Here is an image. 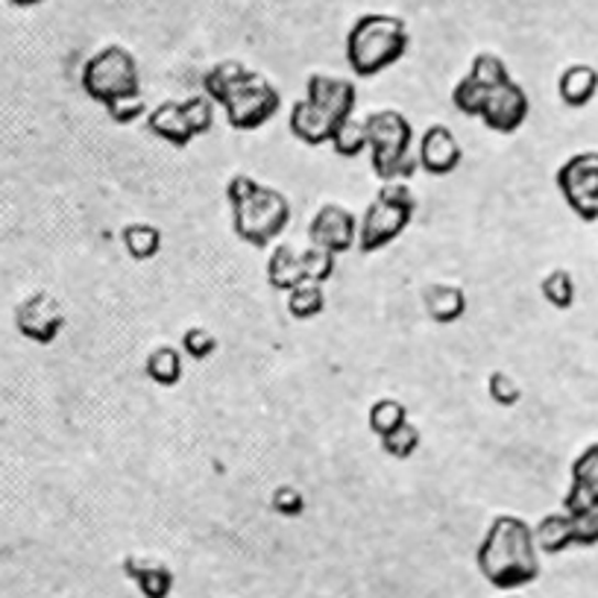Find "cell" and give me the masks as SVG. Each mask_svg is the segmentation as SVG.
Here are the masks:
<instances>
[{"instance_id":"cell-32","label":"cell","mask_w":598,"mask_h":598,"mask_svg":"<svg viewBox=\"0 0 598 598\" xmlns=\"http://www.w3.org/2000/svg\"><path fill=\"white\" fill-rule=\"evenodd\" d=\"M214 106L218 103L206 95H193L182 100V112L185 118H188V126H191L193 139H200V135L211 132V126H214Z\"/></svg>"},{"instance_id":"cell-11","label":"cell","mask_w":598,"mask_h":598,"mask_svg":"<svg viewBox=\"0 0 598 598\" xmlns=\"http://www.w3.org/2000/svg\"><path fill=\"white\" fill-rule=\"evenodd\" d=\"M528 114H531V100H528L525 88L519 86L517 79H510V82L492 88L487 95V103L481 109V123L490 132L513 135L517 130H522Z\"/></svg>"},{"instance_id":"cell-27","label":"cell","mask_w":598,"mask_h":598,"mask_svg":"<svg viewBox=\"0 0 598 598\" xmlns=\"http://www.w3.org/2000/svg\"><path fill=\"white\" fill-rule=\"evenodd\" d=\"M540 297L552 308H557V311H569L575 306V297H578L575 276L569 270H563V267L545 273L543 281H540Z\"/></svg>"},{"instance_id":"cell-15","label":"cell","mask_w":598,"mask_h":598,"mask_svg":"<svg viewBox=\"0 0 598 598\" xmlns=\"http://www.w3.org/2000/svg\"><path fill=\"white\" fill-rule=\"evenodd\" d=\"M341 126L337 118H332L329 112H323L320 106H314L311 100H297V103L290 106L288 114V130L290 135L308 147H320V144H332L334 130Z\"/></svg>"},{"instance_id":"cell-7","label":"cell","mask_w":598,"mask_h":598,"mask_svg":"<svg viewBox=\"0 0 598 598\" xmlns=\"http://www.w3.org/2000/svg\"><path fill=\"white\" fill-rule=\"evenodd\" d=\"M220 109L226 114V123L232 130L253 132L276 118V112L281 109V95L264 74L246 68L244 77L229 88Z\"/></svg>"},{"instance_id":"cell-14","label":"cell","mask_w":598,"mask_h":598,"mask_svg":"<svg viewBox=\"0 0 598 598\" xmlns=\"http://www.w3.org/2000/svg\"><path fill=\"white\" fill-rule=\"evenodd\" d=\"M306 100L320 106L323 112H329L337 121H346L355 114V103H358V91L350 79L332 77V74H311L306 79Z\"/></svg>"},{"instance_id":"cell-3","label":"cell","mask_w":598,"mask_h":598,"mask_svg":"<svg viewBox=\"0 0 598 598\" xmlns=\"http://www.w3.org/2000/svg\"><path fill=\"white\" fill-rule=\"evenodd\" d=\"M411 44V33L399 15L369 12L361 15L346 33V65L355 77H378L402 59Z\"/></svg>"},{"instance_id":"cell-21","label":"cell","mask_w":598,"mask_h":598,"mask_svg":"<svg viewBox=\"0 0 598 598\" xmlns=\"http://www.w3.org/2000/svg\"><path fill=\"white\" fill-rule=\"evenodd\" d=\"M534 540L540 554H563L566 549L575 545V534H572V517L566 510H552L540 517V522L534 525Z\"/></svg>"},{"instance_id":"cell-1","label":"cell","mask_w":598,"mask_h":598,"mask_svg":"<svg viewBox=\"0 0 598 598\" xmlns=\"http://www.w3.org/2000/svg\"><path fill=\"white\" fill-rule=\"evenodd\" d=\"M475 563L481 578L496 589H522L540 578V549H536L534 528L522 517L499 513L484 531Z\"/></svg>"},{"instance_id":"cell-29","label":"cell","mask_w":598,"mask_h":598,"mask_svg":"<svg viewBox=\"0 0 598 598\" xmlns=\"http://www.w3.org/2000/svg\"><path fill=\"white\" fill-rule=\"evenodd\" d=\"M367 422H369V431L381 440L385 434L399 429L402 422H408V408H405L399 399H394V396H381V399H376V402L369 405Z\"/></svg>"},{"instance_id":"cell-40","label":"cell","mask_w":598,"mask_h":598,"mask_svg":"<svg viewBox=\"0 0 598 598\" xmlns=\"http://www.w3.org/2000/svg\"><path fill=\"white\" fill-rule=\"evenodd\" d=\"M505 598H519V596H505Z\"/></svg>"},{"instance_id":"cell-35","label":"cell","mask_w":598,"mask_h":598,"mask_svg":"<svg viewBox=\"0 0 598 598\" xmlns=\"http://www.w3.org/2000/svg\"><path fill=\"white\" fill-rule=\"evenodd\" d=\"M182 352L193 361H206L218 352V337L206 329V325H188L182 332Z\"/></svg>"},{"instance_id":"cell-19","label":"cell","mask_w":598,"mask_h":598,"mask_svg":"<svg viewBox=\"0 0 598 598\" xmlns=\"http://www.w3.org/2000/svg\"><path fill=\"white\" fill-rule=\"evenodd\" d=\"M557 97L566 109H584L598 97V70L593 65H569L557 77Z\"/></svg>"},{"instance_id":"cell-22","label":"cell","mask_w":598,"mask_h":598,"mask_svg":"<svg viewBox=\"0 0 598 598\" xmlns=\"http://www.w3.org/2000/svg\"><path fill=\"white\" fill-rule=\"evenodd\" d=\"M144 373L153 385L176 387L182 381V352L170 343H158L144 358Z\"/></svg>"},{"instance_id":"cell-18","label":"cell","mask_w":598,"mask_h":598,"mask_svg":"<svg viewBox=\"0 0 598 598\" xmlns=\"http://www.w3.org/2000/svg\"><path fill=\"white\" fill-rule=\"evenodd\" d=\"M422 308H425V314H429L431 323L452 325L466 314V294L464 288H457V285L434 281V285H429V288L422 290Z\"/></svg>"},{"instance_id":"cell-38","label":"cell","mask_w":598,"mask_h":598,"mask_svg":"<svg viewBox=\"0 0 598 598\" xmlns=\"http://www.w3.org/2000/svg\"><path fill=\"white\" fill-rule=\"evenodd\" d=\"M147 103H144V97H126V100H114V103L106 106V114L112 118L114 123H121V126H126V123L139 121L141 114H147Z\"/></svg>"},{"instance_id":"cell-25","label":"cell","mask_w":598,"mask_h":598,"mask_svg":"<svg viewBox=\"0 0 598 598\" xmlns=\"http://www.w3.org/2000/svg\"><path fill=\"white\" fill-rule=\"evenodd\" d=\"M329 147L334 150V156L341 158H358L364 156L369 150V139H367V126H364V118H346L341 121V126L334 130V139Z\"/></svg>"},{"instance_id":"cell-30","label":"cell","mask_w":598,"mask_h":598,"mask_svg":"<svg viewBox=\"0 0 598 598\" xmlns=\"http://www.w3.org/2000/svg\"><path fill=\"white\" fill-rule=\"evenodd\" d=\"M420 440H422L420 429L408 420L402 422L399 429H394L390 434L381 438V449H385V455H390L394 461H408V457L420 449Z\"/></svg>"},{"instance_id":"cell-16","label":"cell","mask_w":598,"mask_h":598,"mask_svg":"<svg viewBox=\"0 0 598 598\" xmlns=\"http://www.w3.org/2000/svg\"><path fill=\"white\" fill-rule=\"evenodd\" d=\"M123 575L139 587L144 598H170V593H174V569L165 561H156V557L126 554L123 557Z\"/></svg>"},{"instance_id":"cell-8","label":"cell","mask_w":598,"mask_h":598,"mask_svg":"<svg viewBox=\"0 0 598 598\" xmlns=\"http://www.w3.org/2000/svg\"><path fill=\"white\" fill-rule=\"evenodd\" d=\"M554 185L563 202L584 223L598 220V150L572 153L554 174Z\"/></svg>"},{"instance_id":"cell-9","label":"cell","mask_w":598,"mask_h":598,"mask_svg":"<svg viewBox=\"0 0 598 598\" xmlns=\"http://www.w3.org/2000/svg\"><path fill=\"white\" fill-rule=\"evenodd\" d=\"M15 325L26 341L47 346L65 329V308L47 290H35V294H30V297L18 302Z\"/></svg>"},{"instance_id":"cell-20","label":"cell","mask_w":598,"mask_h":598,"mask_svg":"<svg viewBox=\"0 0 598 598\" xmlns=\"http://www.w3.org/2000/svg\"><path fill=\"white\" fill-rule=\"evenodd\" d=\"M306 281V270H302V255L288 244H276V250L267 258V285L273 290L288 294L297 285Z\"/></svg>"},{"instance_id":"cell-39","label":"cell","mask_w":598,"mask_h":598,"mask_svg":"<svg viewBox=\"0 0 598 598\" xmlns=\"http://www.w3.org/2000/svg\"><path fill=\"white\" fill-rule=\"evenodd\" d=\"M15 7H35V3H44V0H12Z\"/></svg>"},{"instance_id":"cell-28","label":"cell","mask_w":598,"mask_h":598,"mask_svg":"<svg viewBox=\"0 0 598 598\" xmlns=\"http://www.w3.org/2000/svg\"><path fill=\"white\" fill-rule=\"evenodd\" d=\"M466 77L475 79L478 86L487 88V91H492V88L505 86V82H510V70L508 65H505V59H501L499 53H475L473 62H469V70H466Z\"/></svg>"},{"instance_id":"cell-34","label":"cell","mask_w":598,"mask_h":598,"mask_svg":"<svg viewBox=\"0 0 598 598\" xmlns=\"http://www.w3.org/2000/svg\"><path fill=\"white\" fill-rule=\"evenodd\" d=\"M302 270H306V281H317V285H325V281L332 279L334 273V258L337 255L329 253V250H320V246H308L302 250Z\"/></svg>"},{"instance_id":"cell-12","label":"cell","mask_w":598,"mask_h":598,"mask_svg":"<svg viewBox=\"0 0 598 598\" xmlns=\"http://www.w3.org/2000/svg\"><path fill=\"white\" fill-rule=\"evenodd\" d=\"M417 158L420 167L429 176H449L455 174L464 162V147L446 123H431L417 141Z\"/></svg>"},{"instance_id":"cell-4","label":"cell","mask_w":598,"mask_h":598,"mask_svg":"<svg viewBox=\"0 0 598 598\" xmlns=\"http://www.w3.org/2000/svg\"><path fill=\"white\" fill-rule=\"evenodd\" d=\"M369 139V165L381 182H411L420 167L413 153V126L399 109H378L364 118Z\"/></svg>"},{"instance_id":"cell-5","label":"cell","mask_w":598,"mask_h":598,"mask_svg":"<svg viewBox=\"0 0 598 598\" xmlns=\"http://www.w3.org/2000/svg\"><path fill=\"white\" fill-rule=\"evenodd\" d=\"M417 214V197L408 182H381L376 200L369 202L358 220V250L361 253H378L402 237Z\"/></svg>"},{"instance_id":"cell-37","label":"cell","mask_w":598,"mask_h":598,"mask_svg":"<svg viewBox=\"0 0 598 598\" xmlns=\"http://www.w3.org/2000/svg\"><path fill=\"white\" fill-rule=\"evenodd\" d=\"M569 517H572L575 545H580V549H593V545H598V508L580 510V513H569Z\"/></svg>"},{"instance_id":"cell-33","label":"cell","mask_w":598,"mask_h":598,"mask_svg":"<svg viewBox=\"0 0 598 598\" xmlns=\"http://www.w3.org/2000/svg\"><path fill=\"white\" fill-rule=\"evenodd\" d=\"M487 396H490L492 402L499 405V408H513V405L522 399V387L510 373L505 369H492L490 376H487Z\"/></svg>"},{"instance_id":"cell-31","label":"cell","mask_w":598,"mask_h":598,"mask_svg":"<svg viewBox=\"0 0 598 598\" xmlns=\"http://www.w3.org/2000/svg\"><path fill=\"white\" fill-rule=\"evenodd\" d=\"M487 88H481L475 79H469L464 74V77L457 79V86L452 88V103H455V109L461 114H466V118H481V109L484 103H487Z\"/></svg>"},{"instance_id":"cell-6","label":"cell","mask_w":598,"mask_h":598,"mask_svg":"<svg viewBox=\"0 0 598 598\" xmlns=\"http://www.w3.org/2000/svg\"><path fill=\"white\" fill-rule=\"evenodd\" d=\"M79 82H82V91L100 106L126 100V97H141L139 59L121 44H109L82 65Z\"/></svg>"},{"instance_id":"cell-17","label":"cell","mask_w":598,"mask_h":598,"mask_svg":"<svg viewBox=\"0 0 598 598\" xmlns=\"http://www.w3.org/2000/svg\"><path fill=\"white\" fill-rule=\"evenodd\" d=\"M147 130L153 139L165 141V144L179 150H185L193 141V132L182 112V100H165V103H158L156 109H150Z\"/></svg>"},{"instance_id":"cell-26","label":"cell","mask_w":598,"mask_h":598,"mask_svg":"<svg viewBox=\"0 0 598 598\" xmlns=\"http://www.w3.org/2000/svg\"><path fill=\"white\" fill-rule=\"evenodd\" d=\"M288 314L294 320H314L325 311V290L317 281H302L294 290H288Z\"/></svg>"},{"instance_id":"cell-13","label":"cell","mask_w":598,"mask_h":598,"mask_svg":"<svg viewBox=\"0 0 598 598\" xmlns=\"http://www.w3.org/2000/svg\"><path fill=\"white\" fill-rule=\"evenodd\" d=\"M598 508V443H589L578 452L569 466V490L563 496L566 513Z\"/></svg>"},{"instance_id":"cell-36","label":"cell","mask_w":598,"mask_h":598,"mask_svg":"<svg viewBox=\"0 0 598 598\" xmlns=\"http://www.w3.org/2000/svg\"><path fill=\"white\" fill-rule=\"evenodd\" d=\"M270 508L273 513H279L285 519H297L306 513V496L297 490V487H290V484H281L276 487L270 496Z\"/></svg>"},{"instance_id":"cell-23","label":"cell","mask_w":598,"mask_h":598,"mask_svg":"<svg viewBox=\"0 0 598 598\" xmlns=\"http://www.w3.org/2000/svg\"><path fill=\"white\" fill-rule=\"evenodd\" d=\"M121 244L130 258H135V262H150L162 250V229L153 226V223H144V220L126 223L121 229Z\"/></svg>"},{"instance_id":"cell-24","label":"cell","mask_w":598,"mask_h":598,"mask_svg":"<svg viewBox=\"0 0 598 598\" xmlns=\"http://www.w3.org/2000/svg\"><path fill=\"white\" fill-rule=\"evenodd\" d=\"M246 74V65L237 59H223L218 65H211L206 74H202V95L211 97L214 103H223V97L229 95V88L235 86L237 79Z\"/></svg>"},{"instance_id":"cell-2","label":"cell","mask_w":598,"mask_h":598,"mask_svg":"<svg viewBox=\"0 0 598 598\" xmlns=\"http://www.w3.org/2000/svg\"><path fill=\"white\" fill-rule=\"evenodd\" d=\"M232 232L253 250H267L290 223V200L255 176L235 174L226 182Z\"/></svg>"},{"instance_id":"cell-10","label":"cell","mask_w":598,"mask_h":598,"mask_svg":"<svg viewBox=\"0 0 598 598\" xmlns=\"http://www.w3.org/2000/svg\"><path fill=\"white\" fill-rule=\"evenodd\" d=\"M308 241L334 255L350 253L358 246V218L341 202H323L308 223Z\"/></svg>"}]
</instances>
